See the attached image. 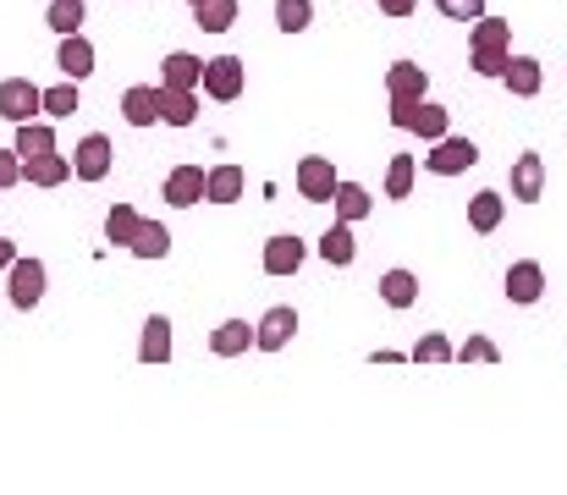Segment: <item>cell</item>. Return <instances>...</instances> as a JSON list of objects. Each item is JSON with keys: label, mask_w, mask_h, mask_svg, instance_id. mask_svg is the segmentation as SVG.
<instances>
[{"label": "cell", "mask_w": 567, "mask_h": 495, "mask_svg": "<svg viewBox=\"0 0 567 495\" xmlns=\"http://www.w3.org/2000/svg\"><path fill=\"white\" fill-rule=\"evenodd\" d=\"M513 61V22L507 17H474L468 22V66L480 78H502Z\"/></svg>", "instance_id": "obj_1"}, {"label": "cell", "mask_w": 567, "mask_h": 495, "mask_svg": "<svg viewBox=\"0 0 567 495\" xmlns=\"http://www.w3.org/2000/svg\"><path fill=\"white\" fill-rule=\"evenodd\" d=\"M391 127L402 133H419V138H441L452 127V111L446 105H430V100H391Z\"/></svg>", "instance_id": "obj_2"}, {"label": "cell", "mask_w": 567, "mask_h": 495, "mask_svg": "<svg viewBox=\"0 0 567 495\" xmlns=\"http://www.w3.org/2000/svg\"><path fill=\"white\" fill-rule=\"evenodd\" d=\"M198 89H204L209 100H220V105L243 100V89H248V66H243V55H215V61H204Z\"/></svg>", "instance_id": "obj_3"}, {"label": "cell", "mask_w": 567, "mask_h": 495, "mask_svg": "<svg viewBox=\"0 0 567 495\" xmlns=\"http://www.w3.org/2000/svg\"><path fill=\"white\" fill-rule=\"evenodd\" d=\"M6 276H11V309H39L44 303V287H50V270H44V259H11L6 265Z\"/></svg>", "instance_id": "obj_4"}, {"label": "cell", "mask_w": 567, "mask_h": 495, "mask_svg": "<svg viewBox=\"0 0 567 495\" xmlns=\"http://www.w3.org/2000/svg\"><path fill=\"white\" fill-rule=\"evenodd\" d=\"M474 165H480V144H474V138H452V133H441L435 149L424 155V171H430V176H463V171H474Z\"/></svg>", "instance_id": "obj_5"}, {"label": "cell", "mask_w": 567, "mask_h": 495, "mask_svg": "<svg viewBox=\"0 0 567 495\" xmlns=\"http://www.w3.org/2000/svg\"><path fill=\"white\" fill-rule=\"evenodd\" d=\"M0 116H6L11 127H22V122L44 116V89H39V83H28V78H6V83H0Z\"/></svg>", "instance_id": "obj_6"}, {"label": "cell", "mask_w": 567, "mask_h": 495, "mask_svg": "<svg viewBox=\"0 0 567 495\" xmlns=\"http://www.w3.org/2000/svg\"><path fill=\"white\" fill-rule=\"evenodd\" d=\"M292 182H298V198H309V204H331V193H337V165L326 161V155H303L298 171H292Z\"/></svg>", "instance_id": "obj_7"}, {"label": "cell", "mask_w": 567, "mask_h": 495, "mask_svg": "<svg viewBox=\"0 0 567 495\" xmlns=\"http://www.w3.org/2000/svg\"><path fill=\"white\" fill-rule=\"evenodd\" d=\"M303 259H309V243L298 237V231H281V237H270L265 243V276H298L303 270Z\"/></svg>", "instance_id": "obj_8"}, {"label": "cell", "mask_w": 567, "mask_h": 495, "mask_svg": "<svg viewBox=\"0 0 567 495\" xmlns=\"http://www.w3.org/2000/svg\"><path fill=\"white\" fill-rule=\"evenodd\" d=\"M111 155H116L111 138H105V133H89V138L72 149V176H78V182H105V176H111Z\"/></svg>", "instance_id": "obj_9"}, {"label": "cell", "mask_w": 567, "mask_h": 495, "mask_svg": "<svg viewBox=\"0 0 567 495\" xmlns=\"http://www.w3.org/2000/svg\"><path fill=\"white\" fill-rule=\"evenodd\" d=\"M502 287H507V303H518V309L540 303V298H546V270H540V259H518Z\"/></svg>", "instance_id": "obj_10"}, {"label": "cell", "mask_w": 567, "mask_h": 495, "mask_svg": "<svg viewBox=\"0 0 567 495\" xmlns=\"http://www.w3.org/2000/svg\"><path fill=\"white\" fill-rule=\"evenodd\" d=\"M513 198L518 204H540L546 198V161H540V149H524L518 161H513Z\"/></svg>", "instance_id": "obj_11"}, {"label": "cell", "mask_w": 567, "mask_h": 495, "mask_svg": "<svg viewBox=\"0 0 567 495\" xmlns=\"http://www.w3.org/2000/svg\"><path fill=\"white\" fill-rule=\"evenodd\" d=\"M292 336H298V309H292V303H276V309L254 326V347H259V352H281Z\"/></svg>", "instance_id": "obj_12"}, {"label": "cell", "mask_w": 567, "mask_h": 495, "mask_svg": "<svg viewBox=\"0 0 567 495\" xmlns=\"http://www.w3.org/2000/svg\"><path fill=\"white\" fill-rule=\"evenodd\" d=\"M55 66H61V78H72V83H83V78L94 72V44L83 39V28H78V33H61Z\"/></svg>", "instance_id": "obj_13"}, {"label": "cell", "mask_w": 567, "mask_h": 495, "mask_svg": "<svg viewBox=\"0 0 567 495\" xmlns=\"http://www.w3.org/2000/svg\"><path fill=\"white\" fill-rule=\"evenodd\" d=\"M122 122L127 127H155L161 122V89L155 83H133L122 94Z\"/></svg>", "instance_id": "obj_14"}, {"label": "cell", "mask_w": 567, "mask_h": 495, "mask_svg": "<svg viewBox=\"0 0 567 495\" xmlns=\"http://www.w3.org/2000/svg\"><path fill=\"white\" fill-rule=\"evenodd\" d=\"M166 204H172V209L204 204V165H172V176H166Z\"/></svg>", "instance_id": "obj_15"}, {"label": "cell", "mask_w": 567, "mask_h": 495, "mask_svg": "<svg viewBox=\"0 0 567 495\" xmlns=\"http://www.w3.org/2000/svg\"><path fill=\"white\" fill-rule=\"evenodd\" d=\"M243 187H248V171L243 165H209L204 171V198L209 204H237Z\"/></svg>", "instance_id": "obj_16"}, {"label": "cell", "mask_w": 567, "mask_h": 495, "mask_svg": "<svg viewBox=\"0 0 567 495\" xmlns=\"http://www.w3.org/2000/svg\"><path fill=\"white\" fill-rule=\"evenodd\" d=\"M502 83L513 89V100H535V94L546 89V72H540V61H535V55H513V61H507V72H502Z\"/></svg>", "instance_id": "obj_17"}, {"label": "cell", "mask_w": 567, "mask_h": 495, "mask_svg": "<svg viewBox=\"0 0 567 495\" xmlns=\"http://www.w3.org/2000/svg\"><path fill=\"white\" fill-rule=\"evenodd\" d=\"M424 89H430V72L419 61H396L385 72V100H424Z\"/></svg>", "instance_id": "obj_18"}, {"label": "cell", "mask_w": 567, "mask_h": 495, "mask_svg": "<svg viewBox=\"0 0 567 495\" xmlns=\"http://www.w3.org/2000/svg\"><path fill=\"white\" fill-rule=\"evenodd\" d=\"M161 122L166 127H193L198 122V89H166L161 83Z\"/></svg>", "instance_id": "obj_19"}, {"label": "cell", "mask_w": 567, "mask_h": 495, "mask_svg": "<svg viewBox=\"0 0 567 495\" xmlns=\"http://www.w3.org/2000/svg\"><path fill=\"white\" fill-rule=\"evenodd\" d=\"M11 149H17V161H39V155L55 149V127H50L44 116H33V122L17 127V144H11Z\"/></svg>", "instance_id": "obj_20"}, {"label": "cell", "mask_w": 567, "mask_h": 495, "mask_svg": "<svg viewBox=\"0 0 567 495\" xmlns=\"http://www.w3.org/2000/svg\"><path fill=\"white\" fill-rule=\"evenodd\" d=\"M331 204H337V220H348V226H359V220L375 209V198H370V187H364V182H337Z\"/></svg>", "instance_id": "obj_21"}, {"label": "cell", "mask_w": 567, "mask_h": 495, "mask_svg": "<svg viewBox=\"0 0 567 495\" xmlns=\"http://www.w3.org/2000/svg\"><path fill=\"white\" fill-rule=\"evenodd\" d=\"M138 363H172V320H166V314H150V320H144Z\"/></svg>", "instance_id": "obj_22"}, {"label": "cell", "mask_w": 567, "mask_h": 495, "mask_svg": "<svg viewBox=\"0 0 567 495\" xmlns=\"http://www.w3.org/2000/svg\"><path fill=\"white\" fill-rule=\"evenodd\" d=\"M375 287H380V303H391V309H413V303H419V276H413V270H402V265H396V270H385Z\"/></svg>", "instance_id": "obj_23"}, {"label": "cell", "mask_w": 567, "mask_h": 495, "mask_svg": "<svg viewBox=\"0 0 567 495\" xmlns=\"http://www.w3.org/2000/svg\"><path fill=\"white\" fill-rule=\"evenodd\" d=\"M198 78H204V61H198L193 50H172V55L161 61V83H166V89H198Z\"/></svg>", "instance_id": "obj_24"}, {"label": "cell", "mask_w": 567, "mask_h": 495, "mask_svg": "<svg viewBox=\"0 0 567 495\" xmlns=\"http://www.w3.org/2000/svg\"><path fill=\"white\" fill-rule=\"evenodd\" d=\"M254 347V326L248 320H220V326L209 330V352L215 358H237V352H248Z\"/></svg>", "instance_id": "obj_25"}, {"label": "cell", "mask_w": 567, "mask_h": 495, "mask_svg": "<svg viewBox=\"0 0 567 495\" xmlns=\"http://www.w3.org/2000/svg\"><path fill=\"white\" fill-rule=\"evenodd\" d=\"M66 176H72V161L61 149H50L39 161H22V182H33V187H61Z\"/></svg>", "instance_id": "obj_26"}, {"label": "cell", "mask_w": 567, "mask_h": 495, "mask_svg": "<svg viewBox=\"0 0 567 495\" xmlns=\"http://www.w3.org/2000/svg\"><path fill=\"white\" fill-rule=\"evenodd\" d=\"M502 215H507V198H502V193H491V187H485V193H474V198H468V226H474L480 237H491V231L502 226Z\"/></svg>", "instance_id": "obj_27"}, {"label": "cell", "mask_w": 567, "mask_h": 495, "mask_svg": "<svg viewBox=\"0 0 567 495\" xmlns=\"http://www.w3.org/2000/svg\"><path fill=\"white\" fill-rule=\"evenodd\" d=\"M320 259L337 265V270H348V265L359 259V243H353V226H348V220H337V226L320 237Z\"/></svg>", "instance_id": "obj_28"}, {"label": "cell", "mask_w": 567, "mask_h": 495, "mask_svg": "<svg viewBox=\"0 0 567 495\" xmlns=\"http://www.w3.org/2000/svg\"><path fill=\"white\" fill-rule=\"evenodd\" d=\"M127 254H138V259H166V254H172V231H166L161 220H138Z\"/></svg>", "instance_id": "obj_29"}, {"label": "cell", "mask_w": 567, "mask_h": 495, "mask_svg": "<svg viewBox=\"0 0 567 495\" xmlns=\"http://www.w3.org/2000/svg\"><path fill=\"white\" fill-rule=\"evenodd\" d=\"M237 11H243V0H198V6H193V22H198L204 33H226V28L237 22Z\"/></svg>", "instance_id": "obj_30"}, {"label": "cell", "mask_w": 567, "mask_h": 495, "mask_svg": "<svg viewBox=\"0 0 567 495\" xmlns=\"http://www.w3.org/2000/svg\"><path fill=\"white\" fill-rule=\"evenodd\" d=\"M413 176H419L413 155H391V165H385V198H391V204H402V198L413 193Z\"/></svg>", "instance_id": "obj_31"}, {"label": "cell", "mask_w": 567, "mask_h": 495, "mask_svg": "<svg viewBox=\"0 0 567 495\" xmlns=\"http://www.w3.org/2000/svg\"><path fill=\"white\" fill-rule=\"evenodd\" d=\"M138 209L133 204H111V215H105V243H116V248H127L133 243V231H138Z\"/></svg>", "instance_id": "obj_32"}, {"label": "cell", "mask_w": 567, "mask_h": 495, "mask_svg": "<svg viewBox=\"0 0 567 495\" xmlns=\"http://www.w3.org/2000/svg\"><path fill=\"white\" fill-rule=\"evenodd\" d=\"M83 17H89V6H83V0H50V6H44V22H50L55 33H78V28H83Z\"/></svg>", "instance_id": "obj_33"}, {"label": "cell", "mask_w": 567, "mask_h": 495, "mask_svg": "<svg viewBox=\"0 0 567 495\" xmlns=\"http://www.w3.org/2000/svg\"><path fill=\"white\" fill-rule=\"evenodd\" d=\"M276 28H281V33L315 28V0H276Z\"/></svg>", "instance_id": "obj_34"}, {"label": "cell", "mask_w": 567, "mask_h": 495, "mask_svg": "<svg viewBox=\"0 0 567 495\" xmlns=\"http://www.w3.org/2000/svg\"><path fill=\"white\" fill-rule=\"evenodd\" d=\"M408 358H413V363H446V358H452V341H446L441 330H424V336L413 341Z\"/></svg>", "instance_id": "obj_35"}, {"label": "cell", "mask_w": 567, "mask_h": 495, "mask_svg": "<svg viewBox=\"0 0 567 495\" xmlns=\"http://www.w3.org/2000/svg\"><path fill=\"white\" fill-rule=\"evenodd\" d=\"M78 111V83L61 78L55 89H44V116H72Z\"/></svg>", "instance_id": "obj_36"}, {"label": "cell", "mask_w": 567, "mask_h": 495, "mask_svg": "<svg viewBox=\"0 0 567 495\" xmlns=\"http://www.w3.org/2000/svg\"><path fill=\"white\" fill-rule=\"evenodd\" d=\"M452 358H463V363H496L502 352H496V341H491V336H468L463 347H452Z\"/></svg>", "instance_id": "obj_37"}, {"label": "cell", "mask_w": 567, "mask_h": 495, "mask_svg": "<svg viewBox=\"0 0 567 495\" xmlns=\"http://www.w3.org/2000/svg\"><path fill=\"white\" fill-rule=\"evenodd\" d=\"M435 11L452 22H474V17H485V0H435Z\"/></svg>", "instance_id": "obj_38"}, {"label": "cell", "mask_w": 567, "mask_h": 495, "mask_svg": "<svg viewBox=\"0 0 567 495\" xmlns=\"http://www.w3.org/2000/svg\"><path fill=\"white\" fill-rule=\"evenodd\" d=\"M22 182V161H17V149H0V193L6 187H17Z\"/></svg>", "instance_id": "obj_39"}, {"label": "cell", "mask_w": 567, "mask_h": 495, "mask_svg": "<svg viewBox=\"0 0 567 495\" xmlns=\"http://www.w3.org/2000/svg\"><path fill=\"white\" fill-rule=\"evenodd\" d=\"M413 11H419V0H380V17H396V22H402V17H413Z\"/></svg>", "instance_id": "obj_40"}, {"label": "cell", "mask_w": 567, "mask_h": 495, "mask_svg": "<svg viewBox=\"0 0 567 495\" xmlns=\"http://www.w3.org/2000/svg\"><path fill=\"white\" fill-rule=\"evenodd\" d=\"M11 259H17V243H11V237H0V270H6Z\"/></svg>", "instance_id": "obj_41"}, {"label": "cell", "mask_w": 567, "mask_h": 495, "mask_svg": "<svg viewBox=\"0 0 567 495\" xmlns=\"http://www.w3.org/2000/svg\"><path fill=\"white\" fill-rule=\"evenodd\" d=\"M188 6H198V0H188Z\"/></svg>", "instance_id": "obj_42"}]
</instances>
